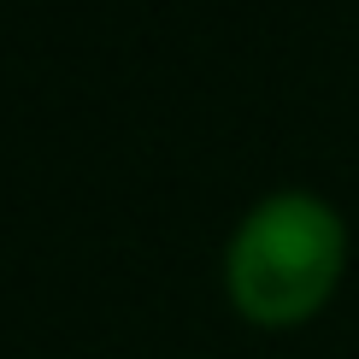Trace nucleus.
I'll list each match as a JSON object with an SVG mask.
<instances>
[{
    "instance_id": "f257e3e1",
    "label": "nucleus",
    "mask_w": 359,
    "mask_h": 359,
    "mask_svg": "<svg viewBox=\"0 0 359 359\" xmlns=\"http://www.w3.org/2000/svg\"><path fill=\"white\" fill-rule=\"evenodd\" d=\"M348 218L312 189H271L224 242V301L259 330H294L336 301Z\"/></svg>"
}]
</instances>
